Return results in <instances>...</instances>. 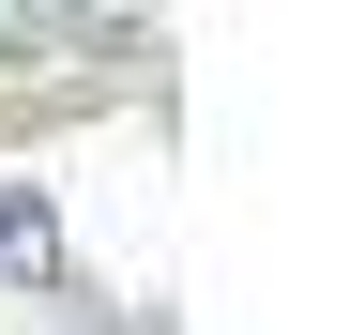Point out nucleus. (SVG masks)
Listing matches in <instances>:
<instances>
[{
  "label": "nucleus",
  "mask_w": 350,
  "mask_h": 335,
  "mask_svg": "<svg viewBox=\"0 0 350 335\" xmlns=\"http://www.w3.org/2000/svg\"><path fill=\"white\" fill-rule=\"evenodd\" d=\"M0 290L16 305H62V213H46V183H0Z\"/></svg>",
  "instance_id": "nucleus-1"
}]
</instances>
